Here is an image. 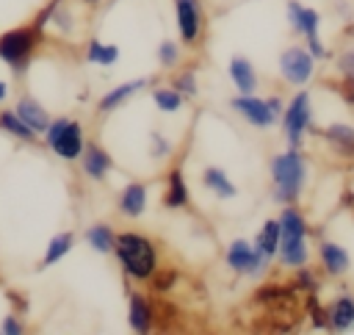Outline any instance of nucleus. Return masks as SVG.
I'll return each instance as SVG.
<instances>
[{
    "mask_svg": "<svg viewBox=\"0 0 354 335\" xmlns=\"http://www.w3.org/2000/svg\"><path fill=\"white\" fill-rule=\"evenodd\" d=\"M113 255H116L119 266L124 269V274L133 280H149L158 269V249L152 246V241L147 235L133 233V230H124L116 235Z\"/></svg>",
    "mask_w": 354,
    "mask_h": 335,
    "instance_id": "f257e3e1",
    "label": "nucleus"
},
{
    "mask_svg": "<svg viewBox=\"0 0 354 335\" xmlns=\"http://www.w3.org/2000/svg\"><path fill=\"white\" fill-rule=\"evenodd\" d=\"M279 263L288 266V269H299V266H307V221L304 216L293 208V205H285L282 213H279Z\"/></svg>",
    "mask_w": 354,
    "mask_h": 335,
    "instance_id": "f03ea898",
    "label": "nucleus"
},
{
    "mask_svg": "<svg viewBox=\"0 0 354 335\" xmlns=\"http://www.w3.org/2000/svg\"><path fill=\"white\" fill-rule=\"evenodd\" d=\"M307 177V163L296 147L279 152L271 158V180H274V199L290 205L304 185Z\"/></svg>",
    "mask_w": 354,
    "mask_h": 335,
    "instance_id": "7ed1b4c3",
    "label": "nucleus"
},
{
    "mask_svg": "<svg viewBox=\"0 0 354 335\" xmlns=\"http://www.w3.org/2000/svg\"><path fill=\"white\" fill-rule=\"evenodd\" d=\"M39 39H41V28L36 22L0 33V61L8 64L11 69L22 72L28 66V61H30L33 47L39 44Z\"/></svg>",
    "mask_w": 354,
    "mask_h": 335,
    "instance_id": "20e7f679",
    "label": "nucleus"
},
{
    "mask_svg": "<svg viewBox=\"0 0 354 335\" xmlns=\"http://www.w3.org/2000/svg\"><path fill=\"white\" fill-rule=\"evenodd\" d=\"M44 144L64 161H77L86 150V138H83V127L77 119H66L58 116L50 122V127L44 130Z\"/></svg>",
    "mask_w": 354,
    "mask_h": 335,
    "instance_id": "39448f33",
    "label": "nucleus"
},
{
    "mask_svg": "<svg viewBox=\"0 0 354 335\" xmlns=\"http://www.w3.org/2000/svg\"><path fill=\"white\" fill-rule=\"evenodd\" d=\"M310 94L307 91H299L288 108L282 111V130H285V138L290 141V147H299L304 133L310 130V122H313V105H310Z\"/></svg>",
    "mask_w": 354,
    "mask_h": 335,
    "instance_id": "423d86ee",
    "label": "nucleus"
},
{
    "mask_svg": "<svg viewBox=\"0 0 354 335\" xmlns=\"http://www.w3.org/2000/svg\"><path fill=\"white\" fill-rule=\"evenodd\" d=\"M288 19L290 25L307 39V50L315 55V58H324L326 55V47L321 44V36H318V25H321V14L310 6H301L296 0H288Z\"/></svg>",
    "mask_w": 354,
    "mask_h": 335,
    "instance_id": "0eeeda50",
    "label": "nucleus"
},
{
    "mask_svg": "<svg viewBox=\"0 0 354 335\" xmlns=\"http://www.w3.org/2000/svg\"><path fill=\"white\" fill-rule=\"evenodd\" d=\"M279 72L288 83L293 86H304L313 72H315V55L307 50V47H299V44H290L279 53Z\"/></svg>",
    "mask_w": 354,
    "mask_h": 335,
    "instance_id": "6e6552de",
    "label": "nucleus"
},
{
    "mask_svg": "<svg viewBox=\"0 0 354 335\" xmlns=\"http://www.w3.org/2000/svg\"><path fill=\"white\" fill-rule=\"evenodd\" d=\"M227 266L235 271V274H260L268 260L254 249V244L243 241V238H235L230 246H227Z\"/></svg>",
    "mask_w": 354,
    "mask_h": 335,
    "instance_id": "1a4fd4ad",
    "label": "nucleus"
},
{
    "mask_svg": "<svg viewBox=\"0 0 354 335\" xmlns=\"http://www.w3.org/2000/svg\"><path fill=\"white\" fill-rule=\"evenodd\" d=\"M230 105H232V111H238L249 125H254V127H260V130H268V127L277 122V114L271 111L268 100H260V97H254V94H238V97L230 100Z\"/></svg>",
    "mask_w": 354,
    "mask_h": 335,
    "instance_id": "9d476101",
    "label": "nucleus"
},
{
    "mask_svg": "<svg viewBox=\"0 0 354 335\" xmlns=\"http://www.w3.org/2000/svg\"><path fill=\"white\" fill-rule=\"evenodd\" d=\"M174 17H177V30L185 44H196L202 33V3L199 0H174Z\"/></svg>",
    "mask_w": 354,
    "mask_h": 335,
    "instance_id": "9b49d317",
    "label": "nucleus"
},
{
    "mask_svg": "<svg viewBox=\"0 0 354 335\" xmlns=\"http://www.w3.org/2000/svg\"><path fill=\"white\" fill-rule=\"evenodd\" d=\"M152 321H155L152 302L144 293H130V305H127V324H130V329L144 335V332L152 329Z\"/></svg>",
    "mask_w": 354,
    "mask_h": 335,
    "instance_id": "f8f14e48",
    "label": "nucleus"
},
{
    "mask_svg": "<svg viewBox=\"0 0 354 335\" xmlns=\"http://www.w3.org/2000/svg\"><path fill=\"white\" fill-rule=\"evenodd\" d=\"M147 86V78H136V80H127V83H119V86H113L111 91H105L102 97H100V102H97V111L100 114H111V111H116L119 105H124L136 91H141Z\"/></svg>",
    "mask_w": 354,
    "mask_h": 335,
    "instance_id": "ddd939ff",
    "label": "nucleus"
},
{
    "mask_svg": "<svg viewBox=\"0 0 354 335\" xmlns=\"http://www.w3.org/2000/svg\"><path fill=\"white\" fill-rule=\"evenodd\" d=\"M80 158H83V172H86V177H91V180H105L108 172L113 169L111 155H108L100 144H94V141L86 144V150H83Z\"/></svg>",
    "mask_w": 354,
    "mask_h": 335,
    "instance_id": "4468645a",
    "label": "nucleus"
},
{
    "mask_svg": "<svg viewBox=\"0 0 354 335\" xmlns=\"http://www.w3.org/2000/svg\"><path fill=\"white\" fill-rule=\"evenodd\" d=\"M318 257H321L324 271H326V274H332V277L346 274V271H348V266H351L348 252H346L340 244H335V241H321V246H318Z\"/></svg>",
    "mask_w": 354,
    "mask_h": 335,
    "instance_id": "2eb2a0df",
    "label": "nucleus"
},
{
    "mask_svg": "<svg viewBox=\"0 0 354 335\" xmlns=\"http://www.w3.org/2000/svg\"><path fill=\"white\" fill-rule=\"evenodd\" d=\"M14 111H17V116H19L30 130H36V133H41V136H44V130H47V127H50V122H53V119H50V114H47V111H44L33 97H19Z\"/></svg>",
    "mask_w": 354,
    "mask_h": 335,
    "instance_id": "dca6fc26",
    "label": "nucleus"
},
{
    "mask_svg": "<svg viewBox=\"0 0 354 335\" xmlns=\"http://www.w3.org/2000/svg\"><path fill=\"white\" fill-rule=\"evenodd\" d=\"M230 78H232L238 94H254V89H257V72H254V66H252L249 58L232 55L230 58Z\"/></svg>",
    "mask_w": 354,
    "mask_h": 335,
    "instance_id": "f3484780",
    "label": "nucleus"
},
{
    "mask_svg": "<svg viewBox=\"0 0 354 335\" xmlns=\"http://www.w3.org/2000/svg\"><path fill=\"white\" fill-rule=\"evenodd\" d=\"M144 210H147V185L144 183L124 185L122 194H119V213L130 216V219H138Z\"/></svg>",
    "mask_w": 354,
    "mask_h": 335,
    "instance_id": "a211bd4d",
    "label": "nucleus"
},
{
    "mask_svg": "<svg viewBox=\"0 0 354 335\" xmlns=\"http://www.w3.org/2000/svg\"><path fill=\"white\" fill-rule=\"evenodd\" d=\"M163 205L177 210V208H185L188 205V185H185V177L180 169H171L169 177H166V191H163Z\"/></svg>",
    "mask_w": 354,
    "mask_h": 335,
    "instance_id": "6ab92c4d",
    "label": "nucleus"
},
{
    "mask_svg": "<svg viewBox=\"0 0 354 335\" xmlns=\"http://www.w3.org/2000/svg\"><path fill=\"white\" fill-rule=\"evenodd\" d=\"M329 329L348 332L354 329V296H340L329 307Z\"/></svg>",
    "mask_w": 354,
    "mask_h": 335,
    "instance_id": "aec40b11",
    "label": "nucleus"
},
{
    "mask_svg": "<svg viewBox=\"0 0 354 335\" xmlns=\"http://www.w3.org/2000/svg\"><path fill=\"white\" fill-rule=\"evenodd\" d=\"M202 183H205L207 191H213V194L221 197V199H232V197L238 194L235 183H232V180L227 177V172L218 169V166H207L205 174H202Z\"/></svg>",
    "mask_w": 354,
    "mask_h": 335,
    "instance_id": "412c9836",
    "label": "nucleus"
},
{
    "mask_svg": "<svg viewBox=\"0 0 354 335\" xmlns=\"http://www.w3.org/2000/svg\"><path fill=\"white\" fill-rule=\"evenodd\" d=\"M254 249H257L266 260H271V257L277 255V249H279V219H268V221L257 230Z\"/></svg>",
    "mask_w": 354,
    "mask_h": 335,
    "instance_id": "4be33fe9",
    "label": "nucleus"
},
{
    "mask_svg": "<svg viewBox=\"0 0 354 335\" xmlns=\"http://www.w3.org/2000/svg\"><path fill=\"white\" fill-rule=\"evenodd\" d=\"M324 136H326V141H329L335 150H340V152H346V155H354V127H351V125H346V122H332V125L324 127Z\"/></svg>",
    "mask_w": 354,
    "mask_h": 335,
    "instance_id": "5701e85b",
    "label": "nucleus"
},
{
    "mask_svg": "<svg viewBox=\"0 0 354 335\" xmlns=\"http://www.w3.org/2000/svg\"><path fill=\"white\" fill-rule=\"evenodd\" d=\"M86 244H88L91 249L108 255V252H113V246H116V233H113L108 224H91V227L86 230Z\"/></svg>",
    "mask_w": 354,
    "mask_h": 335,
    "instance_id": "b1692460",
    "label": "nucleus"
},
{
    "mask_svg": "<svg viewBox=\"0 0 354 335\" xmlns=\"http://www.w3.org/2000/svg\"><path fill=\"white\" fill-rule=\"evenodd\" d=\"M86 58L88 64H100V66H113L119 58V47L116 44H105L100 39H91L86 47Z\"/></svg>",
    "mask_w": 354,
    "mask_h": 335,
    "instance_id": "393cba45",
    "label": "nucleus"
},
{
    "mask_svg": "<svg viewBox=\"0 0 354 335\" xmlns=\"http://www.w3.org/2000/svg\"><path fill=\"white\" fill-rule=\"evenodd\" d=\"M0 130H6V133H11L14 138H19V141H36V130H30L19 116H17V111H0Z\"/></svg>",
    "mask_w": 354,
    "mask_h": 335,
    "instance_id": "a878e982",
    "label": "nucleus"
},
{
    "mask_svg": "<svg viewBox=\"0 0 354 335\" xmlns=\"http://www.w3.org/2000/svg\"><path fill=\"white\" fill-rule=\"evenodd\" d=\"M72 244H75V235L66 230V233H55L53 238H50V244H47V252H44V260H41V266H53V263H58L61 257H66V252L72 249Z\"/></svg>",
    "mask_w": 354,
    "mask_h": 335,
    "instance_id": "bb28decb",
    "label": "nucleus"
},
{
    "mask_svg": "<svg viewBox=\"0 0 354 335\" xmlns=\"http://www.w3.org/2000/svg\"><path fill=\"white\" fill-rule=\"evenodd\" d=\"M152 102H155L158 111H163V114H174V111L183 108V94H180L174 86H160V89L152 91Z\"/></svg>",
    "mask_w": 354,
    "mask_h": 335,
    "instance_id": "cd10ccee",
    "label": "nucleus"
},
{
    "mask_svg": "<svg viewBox=\"0 0 354 335\" xmlns=\"http://www.w3.org/2000/svg\"><path fill=\"white\" fill-rule=\"evenodd\" d=\"M169 86H174L183 97H196V91H199V86H196V75H194L191 69L177 72V75L171 78V83H169Z\"/></svg>",
    "mask_w": 354,
    "mask_h": 335,
    "instance_id": "c85d7f7f",
    "label": "nucleus"
},
{
    "mask_svg": "<svg viewBox=\"0 0 354 335\" xmlns=\"http://www.w3.org/2000/svg\"><path fill=\"white\" fill-rule=\"evenodd\" d=\"M158 61H160V66H166V69L177 66V61H180V47H177L174 39H163V42H160V47H158Z\"/></svg>",
    "mask_w": 354,
    "mask_h": 335,
    "instance_id": "c756f323",
    "label": "nucleus"
},
{
    "mask_svg": "<svg viewBox=\"0 0 354 335\" xmlns=\"http://www.w3.org/2000/svg\"><path fill=\"white\" fill-rule=\"evenodd\" d=\"M293 288H299V291H315V288H318L315 271H313V269H307V266H299L296 280H293Z\"/></svg>",
    "mask_w": 354,
    "mask_h": 335,
    "instance_id": "7c9ffc66",
    "label": "nucleus"
},
{
    "mask_svg": "<svg viewBox=\"0 0 354 335\" xmlns=\"http://www.w3.org/2000/svg\"><path fill=\"white\" fill-rule=\"evenodd\" d=\"M337 72L343 75V80L354 83V47H348L346 53L337 55Z\"/></svg>",
    "mask_w": 354,
    "mask_h": 335,
    "instance_id": "2f4dec72",
    "label": "nucleus"
},
{
    "mask_svg": "<svg viewBox=\"0 0 354 335\" xmlns=\"http://www.w3.org/2000/svg\"><path fill=\"white\" fill-rule=\"evenodd\" d=\"M174 282H177V271L174 269H166V271H158L155 269V280H152V288L155 291H169Z\"/></svg>",
    "mask_w": 354,
    "mask_h": 335,
    "instance_id": "473e14b6",
    "label": "nucleus"
},
{
    "mask_svg": "<svg viewBox=\"0 0 354 335\" xmlns=\"http://www.w3.org/2000/svg\"><path fill=\"white\" fill-rule=\"evenodd\" d=\"M169 152H171V144H169L160 133H152V155H155V158H166Z\"/></svg>",
    "mask_w": 354,
    "mask_h": 335,
    "instance_id": "72a5a7b5",
    "label": "nucleus"
},
{
    "mask_svg": "<svg viewBox=\"0 0 354 335\" xmlns=\"http://www.w3.org/2000/svg\"><path fill=\"white\" fill-rule=\"evenodd\" d=\"M0 332H3V335H22V332H25V327L19 324V318L6 316V318H3V324H0Z\"/></svg>",
    "mask_w": 354,
    "mask_h": 335,
    "instance_id": "f704fd0d",
    "label": "nucleus"
},
{
    "mask_svg": "<svg viewBox=\"0 0 354 335\" xmlns=\"http://www.w3.org/2000/svg\"><path fill=\"white\" fill-rule=\"evenodd\" d=\"M266 100H268V105H271V111H274V114L279 116V114H282V100H279V97H266Z\"/></svg>",
    "mask_w": 354,
    "mask_h": 335,
    "instance_id": "c9c22d12",
    "label": "nucleus"
},
{
    "mask_svg": "<svg viewBox=\"0 0 354 335\" xmlns=\"http://www.w3.org/2000/svg\"><path fill=\"white\" fill-rule=\"evenodd\" d=\"M8 97V86H6V80H0V102Z\"/></svg>",
    "mask_w": 354,
    "mask_h": 335,
    "instance_id": "e433bc0d",
    "label": "nucleus"
}]
</instances>
